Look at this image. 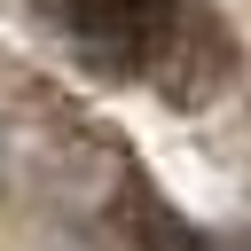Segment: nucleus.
<instances>
[{"mask_svg":"<svg viewBox=\"0 0 251 251\" xmlns=\"http://www.w3.org/2000/svg\"><path fill=\"white\" fill-rule=\"evenodd\" d=\"M39 16L102 55H149L173 24V0H39Z\"/></svg>","mask_w":251,"mask_h":251,"instance_id":"1","label":"nucleus"}]
</instances>
